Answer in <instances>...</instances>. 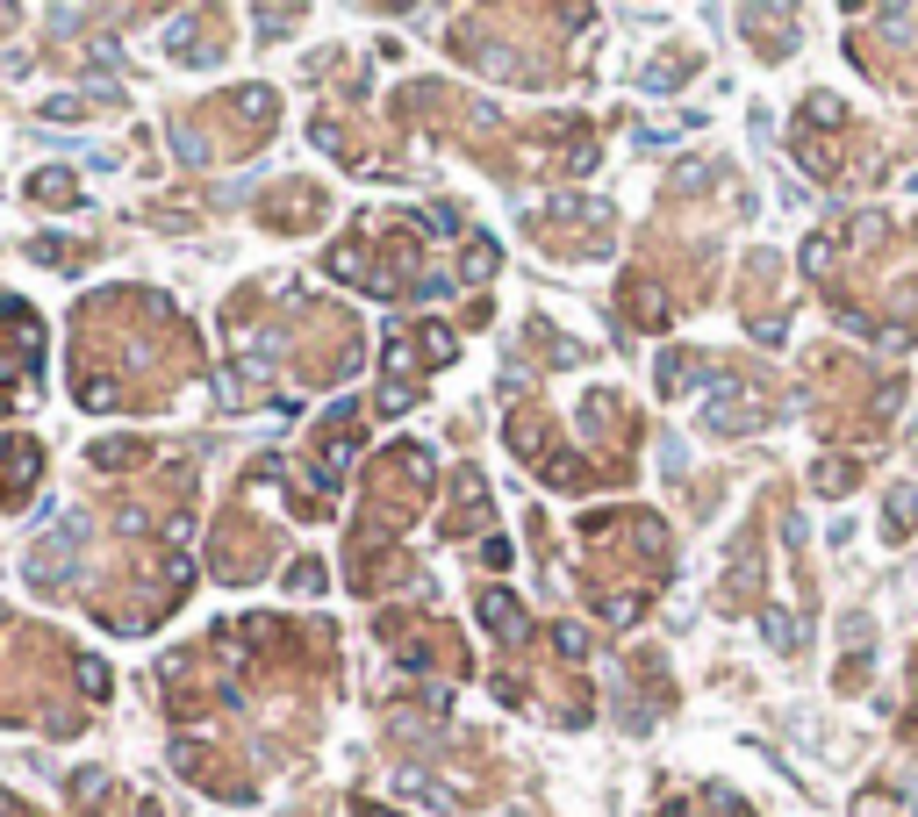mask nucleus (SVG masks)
Wrapping results in <instances>:
<instances>
[{
    "label": "nucleus",
    "instance_id": "nucleus-1",
    "mask_svg": "<svg viewBox=\"0 0 918 817\" xmlns=\"http://www.w3.org/2000/svg\"><path fill=\"white\" fill-rule=\"evenodd\" d=\"M481 617L495 624V638H510V646L524 638V617H517V602H510V596H488V602H481Z\"/></svg>",
    "mask_w": 918,
    "mask_h": 817
}]
</instances>
